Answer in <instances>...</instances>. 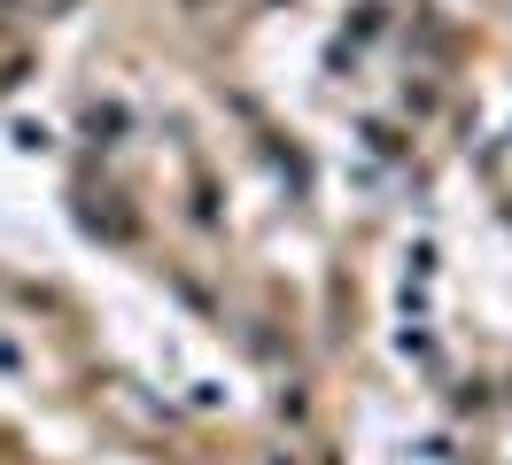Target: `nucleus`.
Here are the masks:
<instances>
[]
</instances>
